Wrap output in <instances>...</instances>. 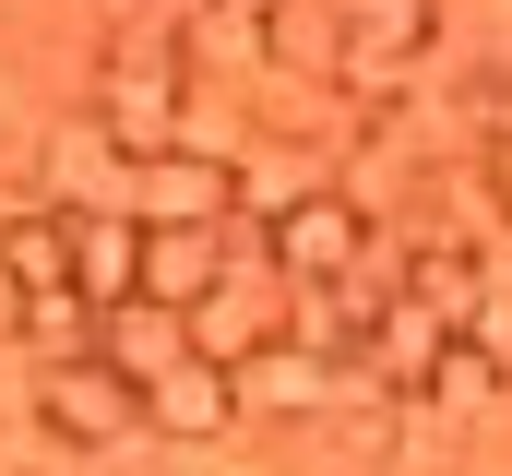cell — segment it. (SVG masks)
<instances>
[{
  "label": "cell",
  "instance_id": "obj_7",
  "mask_svg": "<svg viewBox=\"0 0 512 476\" xmlns=\"http://www.w3.org/2000/svg\"><path fill=\"white\" fill-rule=\"evenodd\" d=\"M96 357L120 369L131 393H155V381L191 357V310H167V298H120V310L96 322Z\"/></svg>",
  "mask_w": 512,
  "mask_h": 476
},
{
  "label": "cell",
  "instance_id": "obj_4",
  "mask_svg": "<svg viewBox=\"0 0 512 476\" xmlns=\"http://www.w3.org/2000/svg\"><path fill=\"white\" fill-rule=\"evenodd\" d=\"M346 381H358V357L262 346L251 369H239V417H322V405H346Z\"/></svg>",
  "mask_w": 512,
  "mask_h": 476
},
{
  "label": "cell",
  "instance_id": "obj_2",
  "mask_svg": "<svg viewBox=\"0 0 512 476\" xmlns=\"http://www.w3.org/2000/svg\"><path fill=\"white\" fill-rule=\"evenodd\" d=\"M24 393H36V429H48V441H60L72 465H84V453H120L131 429H143V393H131V381L108 369V357H72V369H36Z\"/></svg>",
  "mask_w": 512,
  "mask_h": 476
},
{
  "label": "cell",
  "instance_id": "obj_11",
  "mask_svg": "<svg viewBox=\"0 0 512 476\" xmlns=\"http://www.w3.org/2000/svg\"><path fill=\"white\" fill-rule=\"evenodd\" d=\"M72 227H84V203H24L12 227H0V274L36 298V286H72Z\"/></svg>",
  "mask_w": 512,
  "mask_h": 476
},
{
  "label": "cell",
  "instance_id": "obj_14",
  "mask_svg": "<svg viewBox=\"0 0 512 476\" xmlns=\"http://www.w3.org/2000/svg\"><path fill=\"white\" fill-rule=\"evenodd\" d=\"M465 346H477V357H489V369L512 381V274H489V298H477V322H465Z\"/></svg>",
  "mask_w": 512,
  "mask_h": 476
},
{
  "label": "cell",
  "instance_id": "obj_9",
  "mask_svg": "<svg viewBox=\"0 0 512 476\" xmlns=\"http://www.w3.org/2000/svg\"><path fill=\"white\" fill-rule=\"evenodd\" d=\"M72 286H84L96 310L143 298V215H131V203H84V227H72Z\"/></svg>",
  "mask_w": 512,
  "mask_h": 476
},
{
  "label": "cell",
  "instance_id": "obj_6",
  "mask_svg": "<svg viewBox=\"0 0 512 476\" xmlns=\"http://www.w3.org/2000/svg\"><path fill=\"white\" fill-rule=\"evenodd\" d=\"M441 357H453V322H441V310H417V298L393 286V298H382V322H370V346H358V381L429 393V381H441Z\"/></svg>",
  "mask_w": 512,
  "mask_h": 476
},
{
  "label": "cell",
  "instance_id": "obj_10",
  "mask_svg": "<svg viewBox=\"0 0 512 476\" xmlns=\"http://www.w3.org/2000/svg\"><path fill=\"white\" fill-rule=\"evenodd\" d=\"M227 227H143V298H167V310H203L215 286H227Z\"/></svg>",
  "mask_w": 512,
  "mask_h": 476
},
{
  "label": "cell",
  "instance_id": "obj_12",
  "mask_svg": "<svg viewBox=\"0 0 512 476\" xmlns=\"http://www.w3.org/2000/svg\"><path fill=\"white\" fill-rule=\"evenodd\" d=\"M96 322H108V310H96L84 286H36V298H24V357H36V369H72V357H96Z\"/></svg>",
  "mask_w": 512,
  "mask_h": 476
},
{
  "label": "cell",
  "instance_id": "obj_8",
  "mask_svg": "<svg viewBox=\"0 0 512 476\" xmlns=\"http://www.w3.org/2000/svg\"><path fill=\"white\" fill-rule=\"evenodd\" d=\"M262 72L346 84V0H274V12H262Z\"/></svg>",
  "mask_w": 512,
  "mask_h": 476
},
{
  "label": "cell",
  "instance_id": "obj_15",
  "mask_svg": "<svg viewBox=\"0 0 512 476\" xmlns=\"http://www.w3.org/2000/svg\"><path fill=\"white\" fill-rule=\"evenodd\" d=\"M0 346H24V286L0 274Z\"/></svg>",
  "mask_w": 512,
  "mask_h": 476
},
{
  "label": "cell",
  "instance_id": "obj_3",
  "mask_svg": "<svg viewBox=\"0 0 512 476\" xmlns=\"http://www.w3.org/2000/svg\"><path fill=\"white\" fill-rule=\"evenodd\" d=\"M120 203L143 215V227H227V215H239V167L167 143V155H143V167L120 179Z\"/></svg>",
  "mask_w": 512,
  "mask_h": 476
},
{
  "label": "cell",
  "instance_id": "obj_1",
  "mask_svg": "<svg viewBox=\"0 0 512 476\" xmlns=\"http://www.w3.org/2000/svg\"><path fill=\"white\" fill-rule=\"evenodd\" d=\"M262 250H274V274H286V286H346V274L382 250V227H370V203H358V191H298V203L262 227Z\"/></svg>",
  "mask_w": 512,
  "mask_h": 476
},
{
  "label": "cell",
  "instance_id": "obj_13",
  "mask_svg": "<svg viewBox=\"0 0 512 476\" xmlns=\"http://www.w3.org/2000/svg\"><path fill=\"white\" fill-rule=\"evenodd\" d=\"M60 465H72V453L36 429V393H24V381H0V476H60Z\"/></svg>",
  "mask_w": 512,
  "mask_h": 476
},
{
  "label": "cell",
  "instance_id": "obj_5",
  "mask_svg": "<svg viewBox=\"0 0 512 476\" xmlns=\"http://www.w3.org/2000/svg\"><path fill=\"white\" fill-rule=\"evenodd\" d=\"M143 429H155V441H227V429H251V417H239V369L179 357V369L143 393Z\"/></svg>",
  "mask_w": 512,
  "mask_h": 476
}]
</instances>
